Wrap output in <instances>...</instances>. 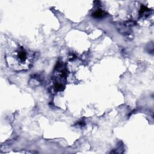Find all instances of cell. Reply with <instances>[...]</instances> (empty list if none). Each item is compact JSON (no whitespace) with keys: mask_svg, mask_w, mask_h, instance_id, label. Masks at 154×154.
<instances>
[{"mask_svg":"<svg viewBox=\"0 0 154 154\" xmlns=\"http://www.w3.org/2000/svg\"><path fill=\"white\" fill-rule=\"evenodd\" d=\"M34 57L32 52L21 46L8 51L5 55L8 67L17 71L29 69L32 64Z\"/></svg>","mask_w":154,"mask_h":154,"instance_id":"1","label":"cell"},{"mask_svg":"<svg viewBox=\"0 0 154 154\" xmlns=\"http://www.w3.org/2000/svg\"><path fill=\"white\" fill-rule=\"evenodd\" d=\"M94 16L96 17H102V16H103V13L102 11H97L94 14Z\"/></svg>","mask_w":154,"mask_h":154,"instance_id":"2","label":"cell"}]
</instances>
